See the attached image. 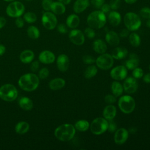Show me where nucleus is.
<instances>
[{
  "mask_svg": "<svg viewBox=\"0 0 150 150\" xmlns=\"http://www.w3.org/2000/svg\"><path fill=\"white\" fill-rule=\"evenodd\" d=\"M42 23L46 29L52 30L57 26V18L53 13L46 11L42 15Z\"/></svg>",
  "mask_w": 150,
  "mask_h": 150,
  "instance_id": "obj_10",
  "label": "nucleus"
},
{
  "mask_svg": "<svg viewBox=\"0 0 150 150\" xmlns=\"http://www.w3.org/2000/svg\"><path fill=\"white\" fill-rule=\"evenodd\" d=\"M117 126L115 122L112 120H110L108 121V128L107 130L110 132H114L117 129Z\"/></svg>",
  "mask_w": 150,
  "mask_h": 150,
  "instance_id": "obj_42",
  "label": "nucleus"
},
{
  "mask_svg": "<svg viewBox=\"0 0 150 150\" xmlns=\"http://www.w3.org/2000/svg\"><path fill=\"white\" fill-rule=\"evenodd\" d=\"M146 26L149 28H150V18L148 19V21L146 22Z\"/></svg>",
  "mask_w": 150,
  "mask_h": 150,
  "instance_id": "obj_57",
  "label": "nucleus"
},
{
  "mask_svg": "<svg viewBox=\"0 0 150 150\" xmlns=\"http://www.w3.org/2000/svg\"><path fill=\"white\" fill-rule=\"evenodd\" d=\"M49 74V71L48 69L46 67H43L39 70L38 77L39 79L42 80H44L48 77Z\"/></svg>",
  "mask_w": 150,
  "mask_h": 150,
  "instance_id": "obj_38",
  "label": "nucleus"
},
{
  "mask_svg": "<svg viewBox=\"0 0 150 150\" xmlns=\"http://www.w3.org/2000/svg\"><path fill=\"white\" fill-rule=\"evenodd\" d=\"M56 64L60 71L62 72L67 71L69 67V59L68 56L65 54H60L57 58Z\"/></svg>",
  "mask_w": 150,
  "mask_h": 150,
  "instance_id": "obj_16",
  "label": "nucleus"
},
{
  "mask_svg": "<svg viewBox=\"0 0 150 150\" xmlns=\"http://www.w3.org/2000/svg\"><path fill=\"white\" fill-rule=\"evenodd\" d=\"M39 60L43 64H50L54 62L55 55L52 52L45 50L40 53Z\"/></svg>",
  "mask_w": 150,
  "mask_h": 150,
  "instance_id": "obj_15",
  "label": "nucleus"
},
{
  "mask_svg": "<svg viewBox=\"0 0 150 150\" xmlns=\"http://www.w3.org/2000/svg\"><path fill=\"white\" fill-rule=\"evenodd\" d=\"M124 22L126 28L130 31L138 30L141 25L140 18L134 12L127 13L124 18Z\"/></svg>",
  "mask_w": 150,
  "mask_h": 150,
  "instance_id": "obj_7",
  "label": "nucleus"
},
{
  "mask_svg": "<svg viewBox=\"0 0 150 150\" xmlns=\"http://www.w3.org/2000/svg\"><path fill=\"white\" fill-rule=\"evenodd\" d=\"M6 20L4 17L0 16V29L2 28L6 24Z\"/></svg>",
  "mask_w": 150,
  "mask_h": 150,
  "instance_id": "obj_52",
  "label": "nucleus"
},
{
  "mask_svg": "<svg viewBox=\"0 0 150 150\" xmlns=\"http://www.w3.org/2000/svg\"><path fill=\"white\" fill-rule=\"evenodd\" d=\"M19 107L26 111H29L32 109L33 107V101L28 97H22L18 100Z\"/></svg>",
  "mask_w": 150,
  "mask_h": 150,
  "instance_id": "obj_23",
  "label": "nucleus"
},
{
  "mask_svg": "<svg viewBox=\"0 0 150 150\" xmlns=\"http://www.w3.org/2000/svg\"><path fill=\"white\" fill-rule=\"evenodd\" d=\"M139 64V59L138 56L135 53L129 54V59L125 62V67L127 69L133 70L137 67Z\"/></svg>",
  "mask_w": 150,
  "mask_h": 150,
  "instance_id": "obj_22",
  "label": "nucleus"
},
{
  "mask_svg": "<svg viewBox=\"0 0 150 150\" xmlns=\"http://www.w3.org/2000/svg\"><path fill=\"white\" fill-rule=\"evenodd\" d=\"M105 101L108 104H112L116 101L115 96L111 94H107L104 97Z\"/></svg>",
  "mask_w": 150,
  "mask_h": 150,
  "instance_id": "obj_43",
  "label": "nucleus"
},
{
  "mask_svg": "<svg viewBox=\"0 0 150 150\" xmlns=\"http://www.w3.org/2000/svg\"><path fill=\"white\" fill-rule=\"evenodd\" d=\"M39 78L34 73H26L18 80V85L19 87L25 91H33L35 90L39 84Z\"/></svg>",
  "mask_w": 150,
  "mask_h": 150,
  "instance_id": "obj_1",
  "label": "nucleus"
},
{
  "mask_svg": "<svg viewBox=\"0 0 150 150\" xmlns=\"http://www.w3.org/2000/svg\"><path fill=\"white\" fill-rule=\"evenodd\" d=\"M95 62L98 68L102 70H108L113 66L114 58L111 54L104 53L97 58Z\"/></svg>",
  "mask_w": 150,
  "mask_h": 150,
  "instance_id": "obj_9",
  "label": "nucleus"
},
{
  "mask_svg": "<svg viewBox=\"0 0 150 150\" xmlns=\"http://www.w3.org/2000/svg\"><path fill=\"white\" fill-rule=\"evenodd\" d=\"M27 1H30V0H27Z\"/></svg>",
  "mask_w": 150,
  "mask_h": 150,
  "instance_id": "obj_60",
  "label": "nucleus"
},
{
  "mask_svg": "<svg viewBox=\"0 0 150 150\" xmlns=\"http://www.w3.org/2000/svg\"><path fill=\"white\" fill-rule=\"evenodd\" d=\"M87 23L89 27L93 29H100L106 23V16L101 11H95L87 17Z\"/></svg>",
  "mask_w": 150,
  "mask_h": 150,
  "instance_id": "obj_3",
  "label": "nucleus"
},
{
  "mask_svg": "<svg viewBox=\"0 0 150 150\" xmlns=\"http://www.w3.org/2000/svg\"><path fill=\"white\" fill-rule=\"evenodd\" d=\"M97 73V68L96 66H90L85 70L84 76L86 79H91L94 77Z\"/></svg>",
  "mask_w": 150,
  "mask_h": 150,
  "instance_id": "obj_33",
  "label": "nucleus"
},
{
  "mask_svg": "<svg viewBox=\"0 0 150 150\" xmlns=\"http://www.w3.org/2000/svg\"><path fill=\"white\" fill-rule=\"evenodd\" d=\"M88 6V0H76L73 5V10L76 13H79L84 11Z\"/></svg>",
  "mask_w": 150,
  "mask_h": 150,
  "instance_id": "obj_24",
  "label": "nucleus"
},
{
  "mask_svg": "<svg viewBox=\"0 0 150 150\" xmlns=\"http://www.w3.org/2000/svg\"><path fill=\"white\" fill-rule=\"evenodd\" d=\"M83 61L85 64H90L96 62L95 59L90 55H84L83 57Z\"/></svg>",
  "mask_w": 150,
  "mask_h": 150,
  "instance_id": "obj_41",
  "label": "nucleus"
},
{
  "mask_svg": "<svg viewBox=\"0 0 150 150\" xmlns=\"http://www.w3.org/2000/svg\"><path fill=\"white\" fill-rule=\"evenodd\" d=\"M66 81L63 79L57 77L50 80L49 83V86L52 90H59L64 87Z\"/></svg>",
  "mask_w": 150,
  "mask_h": 150,
  "instance_id": "obj_20",
  "label": "nucleus"
},
{
  "mask_svg": "<svg viewBox=\"0 0 150 150\" xmlns=\"http://www.w3.org/2000/svg\"><path fill=\"white\" fill-rule=\"evenodd\" d=\"M108 121L104 117H98L93 120L90 125L91 132L95 135L104 133L108 128Z\"/></svg>",
  "mask_w": 150,
  "mask_h": 150,
  "instance_id": "obj_6",
  "label": "nucleus"
},
{
  "mask_svg": "<svg viewBox=\"0 0 150 150\" xmlns=\"http://www.w3.org/2000/svg\"><path fill=\"white\" fill-rule=\"evenodd\" d=\"M118 105L123 113L130 114L135 109V101L131 96L124 95L119 98Z\"/></svg>",
  "mask_w": 150,
  "mask_h": 150,
  "instance_id": "obj_5",
  "label": "nucleus"
},
{
  "mask_svg": "<svg viewBox=\"0 0 150 150\" xmlns=\"http://www.w3.org/2000/svg\"><path fill=\"white\" fill-rule=\"evenodd\" d=\"M105 40L110 46H117L119 45L120 38L115 32L111 30L106 33Z\"/></svg>",
  "mask_w": 150,
  "mask_h": 150,
  "instance_id": "obj_18",
  "label": "nucleus"
},
{
  "mask_svg": "<svg viewBox=\"0 0 150 150\" xmlns=\"http://www.w3.org/2000/svg\"><path fill=\"white\" fill-rule=\"evenodd\" d=\"M39 62L38 61L35 60L31 62L30 68L32 71L33 72L36 71L39 69Z\"/></svg>",
  "mask_w": 150,
  "mask_h": 150,
  "instance_id": "obj_46",
  "label": "nucleus"
},
{
  "mask_svg": "<svg viewBox=\"0 0 150 150\" xmlns=\"http://www.w3.org/2000/svg\"><path fill=\"white\" fill-rule=\"evenodd\" d=\"M76 134V128L70 124H63L58 126L54 130L55 137L60 141H70Z\"/></svg>",
  "mask_w": 150,
  "mask_h": 150,
  "instance_id": "obj_2",
  "label": "nucleus"
},
{
  "mask_svg": "<svg viewBox=\"0 0 150 150\" xmlns=\"http://www.w3.org/2000/svg\"><path fill=\"white\" fill-rule=\"evenodd\" d=\"M149 70H150V64H149Z\"/></svg>",
  "mask_w": 150,
  "mask_h": 150,
  "instance_id": "obj_59",
  "label": "nucleus"
},
{
  "mask_svg": "<svg viewBox=\"0 0 150 150\" xmlns=\"http://www.w3.org/2000/svg\"><path fill=\"white\" fill-rule=\"evenodd\" d=\"M84 34L88 39H93L96 36V33L94 29L90 27L87 28L84 30Z\"/></svg>",
  "mask_w": 150,
  "mask_h": 150,
  "instance_id": "obj_40",
  "label": "nucleus"
},
{
  "mask_svg": "<svg viewBox=\"0 0 150 150\" xmlns=\"http://www.w3.org/2000/svg\"><path fill=\"white\" fill-rule=\"evenodd\" d=\"M18 96V91L12 84H5L0 87V98L7 102L15 100Z\"/></svg>",
  "mask_w": 150,
  "mask_h": 150,
  "instance_id": "obj_4",
  "label": "nucleus"
},
{
  "mask_svg": "<svg viewBox=\"0 0 150 150\" xmlns=\"http://www.w3.org/2000/svg\"><path fill=\"white\" fill-rule=\"evenodd\" d=\"M27 34L32 39H37L40 36V31L35 26H30L27 29Z\"/></svg>",
  "mask_w": 150,
  "mask_h": 150,
  "instance_id": "obj_32",
  "label": "nucleus"
},
{
  "mask_svg": "<svg viewBox=\"0 0 150 150\" xmlns=\"http://www.w3.org/2000/svg\"><path fill=\"white\" fill-rule=\"evenodd\" d=\"M137 0H125V2L127 3V4H134V2H135Z\"/></svg>",
  "mask_w": 150,
  "mask_h": 150,
  "instance_id": "obj_55",
  "label": "nucleus"
},
{
  "mask_svg": "<svg viewBox=\"0 0 150 150\" xmlns=\"http://www.w3.org/2000/svg\"><path fill=\"white\" fill-rule=\"evenodd\" d=\"M69 37L70 40L76 45H81L85 41L84 34L79 29L71 30L69 33Z\"/></svg>",
  "mask_w": 150,
  "mask_h": 150,
  "instance_id": "obj_13",
  "label": "nucleus"
},
{
  "mask_svg": "<svg viewBox=\"0 0 150 150\" xmlns=\"http://www.w3.org/2000/svg\"><path fill=\"white\" fill-rule=\"evenodd\" d=\"M24 11L25 6L19 1H12L6 8V14L12 18H18L22 16Z\"/></svg>",
  "mask_w": 150,
  "mask_h": 150,
  "instance_id": "obj_8",
  "label": "nucleus"
},
{
  "mask_svg": "<svg viewBox=\"0 0 150 150\" xmlns=\"http://www.w3.org/2000/svg\"><path fill=\"white\" fill-rule=\"evenodd\" d=\"M140 16L144 19L150 18V8L148 7H144L142 8L139 11Z\"/></svg>",
  "mask_w": 150,
  "mask_h": 150,
  "instance_id": "obj_37",
  "label": "nucleus"
},
{
  "mask_svg": "<svg viewBox=\"0 0 150 150\" xmlns=\"http://www.w3.org/2000/svg\"><path fill=\"white\" fill-rule=\"evenodd\" d=\"M29 129V124L26 121L18 122L15 127V130L19 134H24Z\"/></svg>",
  "mask_w": 150,
  "mask_h": 150,
  "instance_id": "obj_30",
  "label": "nucleus"
},
{
  "mask_svg": "<svg viewBox=\"0 0 150 150\" xmlns=\"http://www.w3.org/2000/svg\"><path fill=\"white\" fill-rule=\"evenodd\" d=\"M117 114L116 107L112 104H109L105 106L103 111V117L107 121L113 120Z\"/></svg>",
  "mask_w": 150,
  "mask_h": 150,
  "instance_id": "obj_17",
  "label": "nucleus"
},
{
  "mask_svg": "<svg viewBox=\"0 0 150 150\" xmlns=\"http://www.w3.org/2000/svg\"><path fill=\"white\" fill-rule=\"evenodd\" d=\"M93 46L94 50L100 54H103L105 53L107 49V45L104 42V41L99 39L94 40Z\"/></svg>",
  "mask_w": 150,
  "mask_h": 150,
  "instance_id": "obj_25",
  "label": "nucleus"
},
{
  "mask_svg": "<svg viewBox=\"0 0 150 150\" xmlns=\"http://www.w3.org/2000/svg\"><path fill=\"white\" fill-rule=\"evenodd\" d=\"M80 23V19L79 16L75 14L70 15L66 19V25L70 28H77Z\"/></svg>",
  "mask_w": 150,
  "mask_h": 150,
  "instance_id": "obj_28",
  "label": "nucleus"
},
{
  "mask_svg": "<svg viewBox=\"0 0 150 150\" xmlns=\"http://www.w3.org/2000/svg\"><path fill=\"white\" fill-rule=\"evenodd\" d=\"M74 126L76 129L81 132H84L90 128V124L87 120H80L77 121Z\"/></svg>",
  "mask_w": 150,
  "mask_h": 150,
  "instance_id": "obj_31",
  "label": "nucleus"
},
{
  "mask_svg": "<svg viewBox=\"0 0 150 150\" xmlns=\"http://www.w3.org/2000/svg\"><path fill=\"white\" fill-rule=\"evenodd\" d=\"M143 80L146 83H150V73H146L143 77Z\"/></svg>",
  "mask_w": 150,
  "mask_h": 150,
  "instance_id": "obj_51",
  "label": "nucleus"
},
{
  "mask_svg": "<svg viewBox=\"0 0 150 150\" xmlns=\"http://www.w3.org/2000/svg\"><path fill=\"white\" fill-rule=\"evenodd\" d=\"M129 41L130 44L134 47H138L141 43V38L136 33H131L129 36Z\"/></svg>",
  "mask_w": 150,
  "mask_h": 150,
  "instance_id": "obj_34",
  "label": "nucleus"
},
{
  "mask_svg": "<svg viewBox=\"0 0 150 150\" xmlns=\"http://www.w3.org/2000/svg\"><path fill=\"white\" fill-rule=\"evenodd\" d=\"M35 57V54L33 52L29 49H26L23 51H22L20 55H19V59L21 62L28 64L32 62Z\"/></svg>",
  "mask_w": 150,
  "mask_h": 150,
  "instance_id": "obj_19",
  "label": "nucleus"
},
{
  "mask_svg": "<svg viewBox=\"0 0 150 150\" xmlns=\"http://www.w3.org/2000/svg\"><path fill=\"white\" fill-rule=\"evenodd\" d=\"M54 14L62 15L64 13L66 8L64 4L60 2H53L51 6V10Z\"/></svg>",
  "mask_w": 150,
  "mask_h": 150,
  "instance_id": "obj_26",
  "label": "nucleus"
},
{
  "mask_svg": "<svg viewBox=\"0 0 150 150\" xmlns=\"http://www.w3.org/2000/svg\"><path fill=\"white\" fill-rule=\"evenodd\" d=\"M128 54V50L124 47H116L112 52L111 56L114 59L120 60L125 58Z\"/></svg>",
  "mask_w": 150,
  "mask_h": 150,
  "instance_id": "obj_21",
  "label": "nucleus"
},
{
  "mask_svg": "<svg viewBox=\"0 0 150 150\" xmlns=\"http://www.w3.org/2000/svg\"><path fill=\"white\" fill-rule=\"evenodd\" d=\"M57 30L60 33H63V34H64L66 33H67V27L66 26L63 24V23H60L57 25Z\"/></svg>",
  "mask_w": 150,
  "mask_h": 150,
  "instance_id": "obj_47",
  "label": "nucleus"
},
{
  "mask_svg": "<svg viewBox=\"0 0 150 150\" xmlns=\"http://www.w3.org/2000/svg\"><path fill=\"white\" fill-rule=\"evenodd\" d=\"M129 132H132V133H134V132H135V131H136V129H134V127H131V128H130V129H129Z\"/></svg>",
  "mask_w": 150,
  "mask_h": 150,
  "instance_id": "obj_56",
  "label": "nucleus"
},
{
  "mask_svg": "<svg viewBox=\"0 0 150 150\" xmlns=\"http://www.w3.org/2000/svg\"><path fill=\"white\" fill-rule=\"evenodd\" d=\"M6 50L5 46L2 44H0V56L3 55Z\"/></svg>",
  "mask_w": 150,
  "mask_h": 150,
  "instance_id": "obj_53",
  "label": "nucleus"
},
{
  "mask_svg": "<svg viewBox=\"0 0 150 150\" xmlns=\"http://www.w3.org/2000/svg\"><path fill=\"white\" fill-rule=\"evenodd\" d=\"M128 138V131L124 128H120L115 131L114 140L115 144L122 145L126 142Z\"/></svg>",
  "mask_w": 150,
  "mask_h": 150,
  "instance_id": "obj_14",
  "label": "nucleus"
},
{
  "mask_svg": "<svg viewBox=\"0 0 150 150\" xmlns=\"http://www.w3.org/2000/svg\"><path fill=\"white\" fill-rule=\"evenodd\" d=\"M132 74L133 76V77L134 78L137 79H140L141 78L143 75H144V72L143 70L141 68L139 67H136L134 69L132 70Z\"/></svg>",
  "mask_w": 150,
  "mask_h": 150,
  "instance_id": "obj_36",
  "label": "nucleus"
},
{
  "mask_svg": "<svg viewBox=\"0 0 150 150\" xmlns=\"http://www.w3.org/2000/svg\"><path fill=\"white\" fill-rule=\"evenodd\" d=\"M91 4L94 8H100L104 3V0H91Z\"/></svg>",
  "mask_w": 150,
  "mask_h": 150,
  "instance_id": "obj_45",
  "label": "nucleus"
},
{
  "mask_svg": "<svg viewBox=\"0 0 150 150\" xmlns=\"http://www.w3.org/2000/svg\"><path fill=\"white\" fill-rule=\"evenodd\" d=\"M5 1H6V2H12V1H14L15 0H4Z\"/></svg>",
  "mask_w": 150,
  "mask_h": 150,
  "instance_id": "obj_58",
  "label": "nucleus"
},
{
  "mask_svg": "<svg viewBox=\"0 0 150 150\" xmlns=\"http://www.w3.org/2000/svg\"><path fill=\"white\" fill-rule=\"evenodd\" d=\"M129 35V30L127 29H122L120 33V35L121 38H126Z\"/></svg>",
  "mask_w": 150,
  "mask_h": 150,
  "instance_id": "obj_50",
  "label": "nucleus"
},
{
  "mask_svg": "<svg viewBox=\"0 0 150 150\" xmlns=\"http://www.w3.org/2000/svg\"><path fill=\"white\" fill-rule=\"evenodd\" d=\"M23 19L27 23H34L37 20V16L35 13L32 12H28L24 14Z\"/></svg>",
  "mask_w": 150,
  "mask_h": 150,
  "instance_id": "obj_35",
  "label": "nucleus"
},
{
  "mask_svg": "<svg viewBox=\"0 0 150 150\" xmlns=\"http://www.w3.org/2000/svg\"><path fill=\"white\" fill-rule=\"evenodd\" d=\"M15 25L19 28H22L24 26V19L22 18L18 17L15 20Z\"/></svg>",
  "mask_w": 150,
  "mask_h": 150,
  "instance_id": "obj_48",
  "label": "nucleus"
},
{
  "mask_svg": "<svg viewBox=\"0 0 150 150\" xmlns=\"http://www.w3.org/2000/svg\"><path fill=\"white\" fill-rule=\"evenodd\" d=\"M138 87V81L134 77H127L123 83L124 90L128 94H132L136 92Z\"/></svg>",
  "mask_w": 150,
  "mask_h": 150,
  "instance_id": "obj_12",
  "label": "nucleus"
},
{
  "mask_svg": "<svg viewBox=\"0 0 150 150\" xmlns=\"http://www.w3.org/2000/svg\"><path fill=\"white\" fill-rule=\"evenodd\" d=\"M111 89L112 93L115 97H119L122 95L124 91L123 86L117 81H114L112 83L111 85Z\"/></svg>",
  "mask_w": 150,
  "mask_h": 150,
  "instance_id": "obj_29",
  "label": "nucleus"
},
{
  "mask_svg": "<svg viewBox=\"0 0 150 150\" xmlns=\"http://www.w3.org/2000/svg\"><path fill=\"white\" fill-rule=\"evenodd\" d=\"M108 21L110 24L113 26H118L121 20V15L116 12V11H112L108 15Z\"/></svg>",
  "mask_w": 150,
  "mask_h": 150,
  "instance_id": "obj_27",
  "label": "nucleus"
},
{
  "mask_svg": "<svg viewBox=\"0 0 150 150\" xmlns=\"http://www.w3.org/2000/svg\"><path fill=\"white\" fill-rule=\"evenodd\" d=\"M58 1L64 4H69L71 1V0H58Z\"/></svg>",
  "mask_w": 150,
  "mask_h": 150,
  "instance_id": "obj_54",
  "label": "nucleus"
},
{
  "mask_svg": "<svg viewBox=\"0 0 150 150\" xmlns=\"http://www.w3.org/2000/svg\"><path fill=\"white\" fill-rule=\"evenodd\" d=\"M52 3V0H43L42 2V6L45 11H49L51 10V6Z\"/></svg>",
  "mask_w": 150,
  "mask_h": 150,
  "instance_id": "obj_39",
  "label": "nucleus"
},
{
  "mask_svg": "<svg viewBox=\"0 0 150 150\" xmlns=\"http://www.w3.org/2000/svg\"><path fill=\"white\" fill-rule=\"evenodd\" d=\"M110 6L112 9H117L120 6V0H110Z\"/></svg>",
  "mask_w": 150,
  "mask_h": 150,
  "instance_id": "obj_44",
  "label": "nucleus"
},
{
  "mask_svg": "<svg viewBox=\"0 0 150 150\" xmlns=\"http://www.w3.org/2000/svg\"><path fill=\"white\" fill-rule=\"evenodd\" d=\"M127 69L124 66H117L110 71L111 77L117 81L124 80L127 77Z\"/></svg>",
  "mask_w": 150,
  "mask_h": 150,
  "instance_id": "obj_11",
  "label": "nucleus"
},
{
  "mask_svg": "<svg viewBox=\"0 0 150 150\" xmlns=\"http://www.w3.org/2000/svg\"><path fill=\"white\" fill-rule=\"evenodd\" d=\"M110 9H111L110 6L108 4H103L102 5V6L101 7V11L103 12H104V13H108L110 11Z\"/></svg>",
  "mask_w": 150,
  "mask_h": 150,
  "instance_id": "obj_49",
  "label": "nucleus"
}]
</instances>
